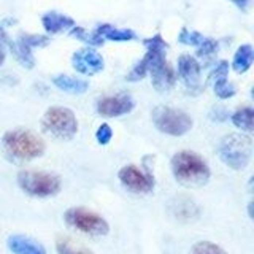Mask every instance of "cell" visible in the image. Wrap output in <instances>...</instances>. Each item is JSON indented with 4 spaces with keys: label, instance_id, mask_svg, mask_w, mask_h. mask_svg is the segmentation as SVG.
I'll return each instance as SVG.
<instances>
[{
    "label": "cell",
    "instance_id": "obj_1",
    "mask_svg": "<svg viewBox=\"0 0 254 254\" xmlns=\"http://www.w3.org/2000/svg\"><path fill=\"white\" fill-rule=\"evenodd\" d=\"M143 45L146 46V54L143 58L148 64V73H151L154 89L159 92H167L177 83V73L167 62V42L161 34H156L151 38L143 40Z\"/></svg>",
    "mask_w": 254,
    "mask_h": 254
},
{
    "label": "cell",
    "instance_id": "obj_2",
    "mask_svg": "<svg viewBox=\"0 0 254 254\" xmlns=\"http://www.w3.org/2000/svg\"><path fill=\"white\" fill-rule=\"evenodd\" d=\"M172 172L178 183L185 186H202L210 178V169L203 159L190 151H180L172 157Z\"/></svg>",
    "mask_w": 254,
    "mask_h": 254
},
{
    "label": "cell",
    "instance_id": "obj_3",
    "mask_svg": "<svg viewBox=\"0 0 254 254\" xmlns=\"http://www.w3.org/2000/svg\"><path fill=\"white\" fill-rule=\"evenodd\" d=\"M2 143L6 154L19 162L32 161L45 153V141L37 133L27 129L8 130L3 135Z\"/></svg>",
    "mask_w": 254,
    "mask_h": 254
},
{
    "label": "cell",
    "instance_id": "obj_4",
    "mask_svg": "<svg viewBox=\"0 0 254 254\" xmlns=\"http://www.w3.org/2000/svg\"><path fill=\"white\" fill-rule=\"evenodd\" d=\"M219 156L230 169L243 170L251 161L253 141L248 135L229 133L219 143Z\"/></svg>",
    "mask_w": 254,
    "mask_h": 254
},
{
    "label": "cell",
    "instance_id": "obj_5",
    "mask_svg": "<svg viewBox=\"0 0 254 254\" xmlns=\"http://www.w3.org/2000/svg\"><path fill=\"white\" fill-rule=\"evenodd\" d=\"M43 130L58 140H71L78 132L75 113L65 107H51L42 118Z\"/></svg>",
    "mask_w": 254,
    "mask_h": 254
},
{
    "label": "cell",
    "instance_id": "obj_6",
    "mask_svg": "<svg viewBox=\"0 0 254 254\" xmlns=\"http://www.w3.org/2000/svg\"><path fill=\"white\" fill-rule=\"evenodd\" d=\"M18 185L32 197H51L61 190V178L50 172L24 170L18 175Z\"/></svg>",
    "mask_w": 254,
    "mask_h": 254
},
{
    "label": "cell",
    "instance_id": "obj_7",
    "mask_svg": "<svg viewBox=\"0 0 254 254\" xmlns=\"http://www.w3.org/2000/svg\"><path fill=\"white\" fill-rule=\"evenodd\" d=\"M153 123L162 133L181 137L192 129V118L186 111L173 107H157L153 111Z\"/></svg>",
    "mask_w": 254,
    "mask_h": 254
},
{
    "label": "cell",
    "instance_id": "obj_8",
    "mask_svg": "<svg viewBox=\"0 0 254 254\" xmlns=\"http://www.w3.org/2000/svg\"><path fill=\"white\" fill-rule=\"evenodd\" d=\"M65 221L67 224L81 230L83 234L89 235H107L110 226L100 214L94 213L91 210H86L83 206H75L65 211Z\"/></svg>",
    "mask_w": 254,
    "mask_h": 254
},
{
    "label": "cell",
    "instance_id": "obj_9",
    "mask_svg": "<svg viewBox=\"0 0 254 254\" xmlns=\"http://www.w3.org/2000/svg\"><path fill=\"white\" fill-rule=\"evenodd\" d=\"M50 43V38L45 35H34V34H21L19 38L14 43H10L11 51L14 58L22 67L26 68H34L35 65V58L32 50L40 46H46Z\"/></svg>",
    "mask_w": 254,
    "mask_h": 254
},
{
    "label": "cell",
    "instance_id": "obj_10",
    "mask_svg": "<svg viewBox=\"0 0 254 254\" xmlns=\"http://www.w3.org/2000/svg\"><path fill=\"white\" fill-rule=\"evenodd\" d=\"M119 181L123 185L138 194H146L154 188V178L149 173H145L137 165H126L118 173Z\"/></svg>",
    "mask_w": 254,
    "mask_h": 254
},
{
    "label": "cell",
    "instance_id": "obj_11",
    "mask_svg": "<svg viewBox=\"0 0 254 254\" xmlns=\"http://www.w3.org/2000/svg\"><path fill=\"white\" fill-rule=\"evenodd\" d=\"M135 103L129 94H116L108 95L97 102V113L105 118H116L130 113Z\"/></svg>",
    "mask_w": 254,
    "mask_h": 254
},
{
    "label": "cell",
    "instance_id": "obj_12",
    "mask_svg": "<svg viewBox=\"0 0 254 254\" xmlns=\"http://www.w3.org/2000/svg\"><path fill=\"white\" fill-rule=\"evenodd\" d=\"M71 65L78 73L91 76L102 71L105 64H103L102 54L95 51L94 48H83V50H78L71 56Z\"/></svg>",
    "mask_w": 254,
    "mask_h": 254
},
{
    "label": "cell",
    "instance_id": "obj_13",
    "mask_svg": "<svg viewBox=\"0 0 254 254\" xmlns=\"http://www.w3.org/2000/svg\"><path fill=\"white\" fill-rule=\"evenodd\" d=\"M200 64L190 54H183L178 59V75L183 79V83L190 92L200 91Z\"/></svg>",
    "mask_w": 254,
    "mask_h": 254
},
{
    "label": "cell",
    "instance_id": "obj_14",
    "mask_svg": "<svg viewBox=\"0 0 254 254\" xmlns=\"http://www.w3.org/2000/svg\"><path fill=\"white\" fill-rule=\"evenodd\" d=\"M178 42L183 45L197 48L198 56H203V58H208V56L218 51L216 40H213L210 37H203L202 34H198L195 30H188L186 27L181 29L180 35H178Z\"/></svg>",
    "mask_w": 254,
    "mask_h": 254
},
{
    "label": "cell",
    "instance_id": "obj_15",
    "mask_svg": "<svg viewBox=\"0 0 254 254\" xmlns=\"http://www.w3.org/2000/svg\"><path fill=\"white\" fill-rule=\"evenodd\" d=\"M170 213L173 214L175 219L180 222H192L198 218L200 210H198L197 203L186 195L175 197L170 203Z\"/></svg>",
    "mask_w": 254,
    "mask_h": 254
},
{
    "label": "cell",
    "instance_id": "obj_16",
    "mask_svg": "<svg viewBox=\"0 0 254 254\" xmlns=\"http://www.w3.org/2000/svg\"><path fill=\"white\" fill-rule=\"evenodd\" d=\"M227 73H229V64L226 61H221L211 73L214 94H216L219 99H230V97H234L237 92L235 86L232 83H229Z\"/></svg>",
    "mask_w": 254,
    "mask_h": 254
},
{
    "label": "cell",
    "instance_id": "obj_17",
    "mask_svg": "<svg viewBox=\"0 0 254 254\" xmlns=\"http://www.w3.org/2000/svg\"><path fill=\"white\" fill-rule=\"evenodd\" d=\"M43 27L48 34H61L64 30H70L71 27H75V21L70 18V16H65L58 11H48L43 14L42 18Z\"/></svg>",
    "mask_w": 254,
    "mask_h": 254
},
{
    "label": "cell",
    "instance_id": "obj_18",
    "mask_svg": "<svg viewBox=\"0 0 254 254\" xmlns=\"http://www.w3.org/2000/svg\"><path fill=\"white\" fill-rule=\"evenodd\" d=\"M8 248L13 254H46L45 248L35 240L24 235H11L8 237Z\"/></svg>",
    "mask_w": 254,
    "mask_h": 254
},
{
    "label": "cell",
    "instance_id": "obj_19",
    "mask_svg": "<svg viewBox=\"0 0 254 254\" xmlns=\"http://www.w3.org/2000/svg\"><path fill=\"white\" fill-rule=\"evenodd\" d=\"M100 38L103 40H111V42H130L135 40L137 35L130 29H118L111 24H100V26L94 30Z\"/></svg>",
    "mask_w": 254,
    "mask_h": 254
},
{
    "label": "cell",
    "instance_id": "obj_20",
    "mask_svg": "<svg viewBox=\"0 0 254 254\" xmlns=\"http://www.w3.org/2000/svg\"><path fill=\"white\" fill-rule=\"evenodd\" d=\"M53 83L58 89L64 91V92H68V94H84L89 87V83L84 81V79H79L75 76H70V75H58L53 78Z\"/></svg>",
    "mask_w": 254,
    "mask_h": 254
},
{
    "label": "cell",
    "instance_id": "obj_21",
    "mask_svg": "<svg viewBox=\"0 0 254 254\" xmlns=\"http://www.w3.org/2000/svg\"><path fill=\"white\" fill-rule=\"evenodd\" d=\"M253 59H254V51L251 45H242L234 54V61H232V68L237 73H245L248 71L253 65Z\"/></svg>",
    "mask_w": 254,
    "mask_h": 254
},
{
    "label": "cell",
    "instance_id": "obj_22",
    "mask_svg": "<svg viewBox=\"0 0 254 254\" xmlns=\"http://www.w3.org/2000/svg\"><path fill=\"white\" fill-rule=\"evenodd\" d=\"M232 123L235 127L245 132H253L254 129V111L251 107H243L232 115Z\"/></svg>",
    "mask_w": 254,
    "mask_h": 254
},
{
    "label": "cell",
    "instance_id": "obj_23",
    "mask_svg": "<svg viewBox=\"0 0 254 254\" xmlns=\"http://www.w3.org/2000/svg\"><path fill=\"white\" fill-rule=\"evenodd\" d=\"M56 250L59 254H92L87 248L81 246L79 243L70 240L67 237H61L56 242Z\"/></svg>",
    "mask_w": 254,
    "mask_h": 254
},
{
    "label": "cell",
    "instance_id": "obj_24",
    "mask_svg": "<svg viewBox=\"0 0 254 254\" xmlns=\"http://www.w3.org/2000/svg\"><path fill=\"white\" fill-rule=\"evenodd\" d=\"M70 35L78 38V40H81V42H84L86 45H89V46H102L103 42H105V40L100 38L97 34H95V32H87L86 29L76 27V26L70 29Z\"/></svg>",
    "mask_w": 254,
    "mask_h": 254
},
{
    "label": "cell",
    "instance_id": "obj_25",
    "mask_svg": "<svg viewBox=\"0 0 254 254\" xmlns=\"http://www.w3.org/2000/svg\"><path fill=\"white\" fill-rule=\"evenodd\" d=\"M189 254H227L219 245L213 242H197L192 248H190Z\"/></svg>",
    "mask_w": 254,
    "mask_h": 254
},
{
    "label": "cell",
    "instance_id": "obj_26",
    "mask_svg": "<svg viewBox=\"0 0 254 254\" xmlns=\"http://www.w3.org/2000/svg\"><path fill=\"white\" fill-rule=\"evenodd\" d=\"M95 138L100 143V145H108L113 138V130H111V127L108 124H102L97 132H95Z\"/></svg>",
    "mask_w": 254,
    "mask_h": 254
},
{
    "label": "cell",
    "instance_id": "obj_27",
    "mask_svg": "<svg viewBox=\"0 0 254 254\" xmlns=\"http://www.w3.org/2000/svg\"><path fill=\"white\" fill-rule=\"evenodd\" d=\"M6 43H8V38L5 35V32L0 29V67L3 65L5 62V56H6Z\"/></svg>",
    "mask_w": 254,
    "mask_h": 254
},
{
    "label": "cell",
    "instance_id": "obj_28",
    "mask_svg": "<svg viewBox=\"0 0 254 254\" xmlns=\"http://www.w3.org/2000/svg\"><path fill=\"white\" fill-rule=\"evenodd\" d=\"M229 2H232L237 8H240L242 11H248L251 3H253V0H229Z\"/></svg>",
    "mask_w": 254,
    "mask_h": 254
}]
</instances>
